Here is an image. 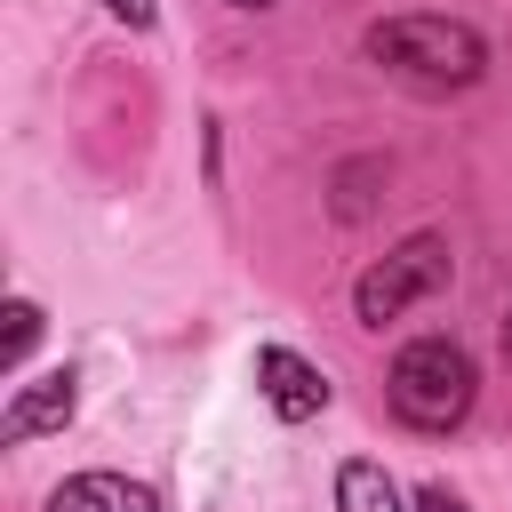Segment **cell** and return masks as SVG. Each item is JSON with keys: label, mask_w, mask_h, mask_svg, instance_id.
<instances>
[{"label": "cell", "mask_w": 512, "mask_h": 512, "mask_svg": "<svg viewBox=\"0 0 512 512\" xmlns=\"http://www.w3.org/2000/svg\"><path fill=\"white\" fill-rule=\"evenodd\" d=\"M232 8H272V0H232Z\"/></svg>", "instance_id": "obj_13"}, {"label": "cell", "mask_w": 512, "mask_h": 512, "mask_svg": "<svg viewBox=\"0 0 512 512\" xmlns=\"http://www.w3.org/2000/svg\"><path fill=\"white\" fill-rule=\"evenodd\" d=\"M72 408H80V376H72V368H40V376H24V384L8 392V408H0V440L24 448V440H40V432H64Z\"/></svg>", "instance_id": "obj_4"}, {"label": "cell", "mask_w": 512, "mask_h": 512, "mask_svg": "<svg viewBox=\"0 0 512 512\" xmlns=\"http://www.w3.org/2000/svg\"><path fill=\"white\" fill-rule=\"evenodd\" d=\"M496 344H504V368H512V312H504V336H496Z\"/></svg>", "instance_id": "obj_12"}, {"label": "cell", "mask_w": 512, "mask_h": 512, "mask_svg": "<svg viewBox=\"0 0 512 512\" xmlns=\"http://www.w3.org/2000/svg\"><path fill=\"white\" fill-rule=\"evenodd\" d=\"M104 16L128 24V32H152V24H160V0H104Z\"/></svg>", "instance_id": "obj_10"}, {"label": "cell", "mask_w": 512, "mask_h": 512, "mask_svg": "<svg viewBox=\"0 0 512 512\" xmlns=\"http://www.w3.org/2000/svg\"><path fill=\"white\" fill-rule=\"evenodd\" d=\"M40 328H48V312L32 304V296H8V336H0V368L16 376L24 360H32V344H40Z\"/></svg>", "instance_id": "obj_9"}, {"label": "cell", "mask_w": 512, "mask_h": 512, "mask_svg": "<svg viewBox=\"0 0 512 512\" xmlns=\"http://www.w3.org/2000/svg\"><path fill=\"white\" fill-rule=\"evenodd\" d=\"M384 400H392V416H400L408 432L440 440V432H456V424L472 416V400H480V368H472V352H464L456 336H416V344L392 352Z\"/></svg>", "instance_id": "obj_2"}, {"label": "cell", "mask_w": 512, "mask_h": 512, "mask_svg": "<svg viewBox=\"0 0 512 512\" xmlns=\"http://www.w3.org/2000/svg\"><path fill=\"white\" fill-rule=\"evenodd\" d=\"M416 512H472V504H464L448 480H424V488H416Z\"/></svg>", "instance_id": "obj_11"}, {"label": "cell", "mask_w": 512, "mask_h": 512, "mask_svg": "<svg viewBox=\"0 0 512 512\" xmlns=\"http://www.w3.org/2000/svg\"><path fill=\"white\" fill-rule=\"evenodd\" d=\"M448 272H456L448 232H408L400 248H384V256L352 280V312H360V328H384V320H400L408 304L440 296V288H448Z\"/></svg>", "instance_id": "obj_3"}, {"label": "cell", "mask_w": 512, "mask_h": 512, "mask_svg": "<svg viewBox=\"0 0 512 512\" xmlns=\"http://www.w3.org/2000/svg\"><path fill=\"white\" fill-rule=\"evenodd\" d=\"M48 512H160V488L152 480H128V472H72Z\"/></svg>", "instance_id": "obj_6"}, {"label": "cell", "mask_w": 512, "mask_h": 512, "mask_svg": "<svg viewBox=\"0 0 512 512\" xmlns=\"http://www.w3.org/2000/svg\"><path fill=\"white\" fill-rule=\"evenodd\" d=\"M336 512H400L392 472L368 464V456H344V464H336Z\"/></svg>", "instance_id": "obj_8"}, {"label": "cell", "mask_w": 512, "mask_h": 512, "mask_svg": "<svg viewBox=\"0 0 512 512\" xmlns=\"http://www.w3.org/2000/svg\"><path fill=\"white\" fill-rule=\"evenodd\" d=\"M360 48H368L376 72H392V80L416 88V96H464V88L488 80V40H480V24H464V16H432V8L376 16V24L360 32Z\"/></svg>", "instance_id": "obj_1"}, {"label": "cell", "mask_w": 512, "mask_h": 512, "mask_svg": "<svg viewBox=\"0 0 512 512\" xmlns=\"http://www.w3.org/2000/svg\"><path fill=\"white\" fill-rule=\"evenodd\" d=\"M256 392H264V408L280 424H312L328 408V376L304 352H288V344H256Z\"/></svg>", "instance_id": "obj_5"}, {"label": "cell", "mask_w": 512, "mask_h": 512, "mask_svg": "<svg viewBox=\"0 0 512 512\" xmlns=\"http://www.w3.org/2000/svg\"><path fill=\"white\" fill-rule=\"evenodd\" d=\"M384 176H392L384 152H352V160H336V176H328V208H336V224H368Z\"/></svg>", "instance_id": "obj_7"}]
</instances>
